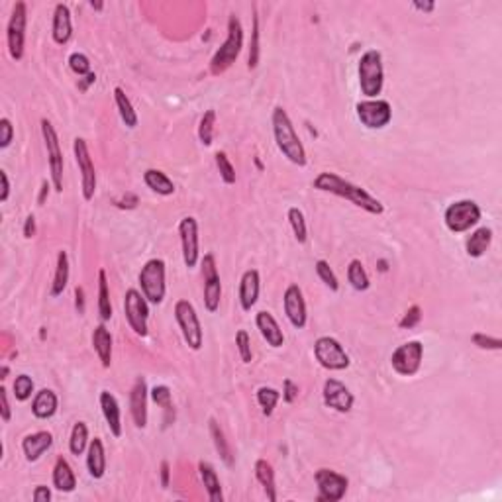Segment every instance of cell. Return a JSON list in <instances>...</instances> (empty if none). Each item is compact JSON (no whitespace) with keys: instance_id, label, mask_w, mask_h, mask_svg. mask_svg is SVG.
Listing matches in <instances>:
<instances>
[{"instance_id":"6da1fadb","label":"cell","mask_w":502,"mask_h":502,"mask_svg":"<svg viewBox=\"0 0 502 502\" xmlns=\"http://www.w3.org/2000/svg\"><path fill=\"white\" fill-rule=\"evenodd\" d=\"M312 187L316 188V190L330 192V195H335V197H340V199L349 200L353 206L365 210L369 214L381 216V214L385 212L383 202L375 199L371 192H367L365 188L357 187L353 183L345 181L344 177H340V175H335V173H330V171H324V173H320L318 177L314 178Z\"/></svg>"},{"instance_id":"7a4b0ae2","label":"cell","mask_w":502,"mask_h":502,"mask_svg":"<svg viewBox=\"0 0 502 502\" xmlns=\"http://www.w3.org/2000/svg\"><path fill=\"white\" fill-rule=\"evenodd\" d=\"M271 124L273 136H275L279 151L291 163L298 165V167H304L306 165V149H304L303 142H301V137H298L296 130H294L291 116L287 114V110L282 106H277L273 110Z\"/></svg>"},{"instance_id":"3957f363","label":"cell","mask_w":502,"mask_h":502,"mask_svg":"<svg viewBox=\"0 0 502 502\" xmlns=\"http://www.w3.org/2000/svg\"><path fill=\"white\" fill-rule=\"evenodd\" d=\"M241 47H243V26L236 14H231L228 20V38L220 45V50L214 53L210 61V73L222 75L230 69L234 63L240 57Z\"/></svg>"},{"instance_id":"277c9868","label":"cell","mask_w":502,"mask_h":502,"mask_svg":"<svg viewBox=\"0 0 502 502\" xmlns=\"http://www.w3.org/2000/svg\"><path fill=\"white\" fill-rule=\"evenodd\" d=\"M359 89L365 98H379V94L383 93V84H385V69H383V57L381 52L369 50L361 55L359 67Z\"/></svg>"},{"instance_id":"5b68a950","label":"cell","mask_w":502,"mask_h":502,"mask_svg":"<svg viewBox=\"0 0 502 502\" xmlns=\"http://www.w3.org/2000/svg\"><path fill=\"white\" fill-rule=\"evenodd\" d=\"M139 287L142 294L149 304H161L167 293L165 284V261L163 259H149L139 271Z\"/></svg>"},{"instance_id":"8992f818","label":"cell","mask_w":502,"mask_h":502,"mask_svg":"<svg viewBox=\"0 0 502 502\" xmlns=\"http://www.w3.org/2000/svg\"><path fill=\"white\" fill-rule=\"evenodd\" d=\"M481 220V208L475 200H457V202H451L450 206L443 212V222H446V228L451 234H463V231H469L471 228H475Z\"/></svg>"},{"instance_id":"52a82bcc","label":"cell","mask_w":502,"mask_h":502,"mask_svg":"<svg viewBox=\"0 0 502 502\" xmlns=\"http://www.w3.org/2000/svg\"><path fill=\"white\" fill-rule=\"evenodd\" d=\"M175 320H177L178 328L183 332V340L185 344L192 349L199 351L202 344H204V335H202V326H200L199 314L195 310V306L181 298L175 303Z\"/></svg>"},{"instance_id":"ba28073f","label":"cell","mask_w":502,"mask_h":502,"mask_svg":"<svg viewBox=\"0 0 502 502\" xmlns=\"http://www.w3.org/2000/svg\"><path fill=\"white\" fill-rule=\"evenodd\" d=\"M26 26H28V4L26 2H16L12 8L8 28H6V43H8V53L14 61H20L26 50Z\"/></svg>"},{"instance_id":"9c48e42d","label":"cell","mask_w":502,"mask_h":502,"mask_svg":"<svg viewBox=\"0 0 502 502\" xmlns=\"http://www.w3.org/2000/svg\"><path fill=\"white\" fill-rule=\"evenodd\" d=\"M314 357L320 365L328 371H344L351 365V359L344 349V345L340 344L332 335H322L316 340L314 344Z\"/></svg>"},{"instance_id":"30bf717a","label":"cell","mask_w":502,"mask_h":502,"mask_svg":"<svg viewBox=\"0 0 502 502\" xmlns=\"http://www.w3.org/2000/svg\"><path fill=\"white\" fill-rule=\"evenodd\" d=\"M40 126H42L43 144H45V151H47V163H50L53 188H55V192H63V167H65V163H63L59 136H57L55 128L47 118H43Z\"/></svg>"},{"instance_id":"8fae6325","label":"cell","mask_w":502,"mask_h":502,"mask_svg":"<svg viewBox=\"0 0 502 502\" xmlns=\"http://www.w3.org/2000/svg\"><path fill=\"white\" fill-rule=\"evenodd\" d=\"M422 357H424V345L418 340H412L406 344L398 345L390 356V365L395 373L400 376H414L422 367Z\"/></svg>"},{"instance_id":"7c38bea8","label":"cell","mask_w":502,"mask_h":502,"mask_svg":"<svg viewBox=\"0 0 502 502\" xmlns=\"http://www.w3.org/2000/svg\"><path fill=\"white\" fill-rule=\"evenodd\" d=\"M356 112L359 122L369 130H383L393 120V108L388 105V100L383 98H371V100L365 98L357 102Z\"/></svg>"},{"instance_id":"4fadbf2b","label":"cell","mask_w":502,"mask_h":502,"mask_svg":"<svg viewBox=\"0 0 502 502\" xmlns=\"http://www.w3.org/2000/svg\"><path fill=\"white\" fill-rule=\"evenodd\" d=\"M124 314L130 328L137 335H147V320H149V303L137 289H128L124 296Z\"/></svg>"},{"instance_id":"5bb4252c","label":"cell","mask_w":502,"mask_h":502,"mask_svg":"<svg viewBox=\"0 0 502 502\" xmlns=\"http://www.w3.org/2000/svg\"><path fill=\"white\" fill-rule=\"evenodd\" d=\"M73 153L75 161L79 165V173H81L83 199L93 200L94 192H96V171H94V163L91 151H89V146H86V142H84L83 137H75Z\"/></svg>"},{"instance_id":"9a60e30c","label":"cell","mask_w":502,"mask_h":502,"mask_svg":"<svg viewBox=\"0 0 502 502\" xmlns=\"http://www.w3.org/2000/svg\"><path fill=\"white\" fill-rule=\"evenodd\" d=\"M314 481L318 485V501L324 502L342 501L349 487L347 477L332 469H318L314 473Z\"/></svg>"},{"instance_id":"2e32d148","label":"cell","mask_w":502,"mask_h":502,"mask_svg":"<svg viewBox=\"0 0 502 502\" xmlns=\"http://www.w3.org/2000/svg\"><path fill=\"white\" fill-rule=\"evenodd\" d=\"M202 277H204V308L210 314H214L220 308V298H222V282H220L214 253H206L202 257Z\"/></svg>"},{"instance_id":"e0dca14e","label":"cell","mask_w":502,"mask_h":502,"mask_svg":"<svg viewBox=\"0 0 502 502\" xmlns=\"http://www.w3.org/2000/svg\"><path fill=\"white\" fill-rule=\"evenodd\" d=\"M178 236L183 248V261L188 269H195L200 259L199 245V222L192 216H185L178 222Z\"/></svg>"},{"instance_id":"ac0fdd59","label":"cell","mask_w":502,"mask_h":502,"mask_svg":"<svg viewBox=\"0 0 502 502\" xmlns=\"http://www.w3.org/2000/svg\"><path fill=\"white\" fill-rule=\"evenodd\" d=\"M282 306H284V314L289 318V322L296 328L303 330L308 320L306 314V303H304V294L298 284H289L287 291L282 294Z\"/></svg>"},{"instance_id":"d6986e66","label":"cell","mask_w":502,"mask_h":502,"mask_svg":"<svg viewBox=\"0 0 502 502\" xmlns=\"http://www.w3.org/2000/svg\"><path fill=\"white\" fill-rule=\"evenodd\" d=\"M322 397H324V404L328 408H334L335 412H349L353 408L356 397L351 395V390L345 387L342 381L337 379H328L324 383V390H322Z\"/></svg>"},{"instance_id":"ffe728a7","label":"cell","mask_w":502,"mask_h":502,"mask_svg":"<svg viewBox=\"0 0 502 502\" xmlns=\"http://www.w3.org/2000/svg\"><path fill=\"white\" fill-rule=\"evenodd\" d=\"M130 414L137 428L147 426V383L144 376H137L130 390Z\"/></svg>"},{"instance_id":"44dd1931","label":"cell","mask_w":502,"mask_h":502,"mask_svg":"<svg viewBox=\"0 0 502 502\" xmlns=\"http://www.w3.org/2000/svg\"><path fill=\"white\" fill-rule=\"evenodd\" d=\"M52 38L57 45H65L73 38V22H71V10L67 4H57L53 10Z\"/></svg>"},{"instance_id":"7402d4cb","label":"cell","mask_w":502,"mask_h":502,"mask_svg":"<svg viewBox=\"0 0 502 502\" xmlns=\"http://www.w3.org/2000/svg\"><path fill=\"white\" fill-rule=\"evenodd\" d=\"M259 291H261V279H259V271L257 269H248L241 275L240 281V304L245 312H250L255 306L257 298H259Z\"/></svg>"},{"instance_id":"603a6c76","label":"cell","mask_w":502,"mask_h":502,"mask_svg":"<svg viewBox=\"0 0 502 502\" xmlns=\"http://www.w3.org/2000/svg\"><path fill=\"white\" fill-rule=\"evenodd\" d=\"M53 446V436L52 432H33V434H28L26 438L22 439V451L26 455V459L33 463L42 457L45 451L52 450Z\"/></svg>"},{"instance_id":"cb8c5ba5","label":"cell","mask_w":502,"mask_h":502,"mask_svg":"<svg viewBox=\"0 0 502 502\" xmlns=\"http://www.w3.org/2000/svg\"><path fill=\"white\" fill-rule=\"evenodd\" d=\"M100 410H102V416H105L106 424H108V429L114 438H120L122 436V414H120V404L112 393L108 390H102L100 393Z\"/></svg>"},{"instance_id":"d4e9b609","label":"cell","mask_w":502,"mask_h":502,"mask_svg":"<svg viewBox=\"0 0 502 502\" xmlns=\"http://www.w3.org/2000/svg\"><path fill=\"white\" fill-rule=\"evenodd\" d=\"M255 326H257V330L261 332L263 340L271 345V347H282V344H284V334H282L281 326L275 320V316H273L271 312H267V310L257 312V316H255Z\"/></svg>"},{"instance_id":"484cf974","label":"cell","mask_w":502,"mask_h":502,"mask_svg":"<svg viewBox=\"0 0 502 502\" xmlns=\"http://www.w3.org/2000/svg\"><path fill=\"white\" fill-rule=\"evenodd\" d=\"M86 469L93 479H102L106 473V451L100 438L91 439L86 448Z\"/></svg>"},{"instance_id":"4316f807","label":"cell","mask_w":502,"mask_h":502,"mask_svg":"<svg viewBox=\"0 0 502 502\" xmlns=\"http://www.w3.org/2000/svg\"><path fill=\"white\" fill-rule=\"evenodd\" d=\"M59 406V400L57 395L53 393L52 388H42L40 393H36L33 402H31V414L38 420H50L55 416Z\"/></svg>"},{"instance_id":"83f0119b","label":"cell","mask_w":502,"mask_h":502,"mask_svg":"<svg viewBox=\"0 0 502 502\" xmlns=\"http://www.w3.org/2000/svg\"><path fill=\"white\" fill-rule=\"evenodd\" d=\"M93 347L105 369H108V367L112 365V335L108 332V328L105 326V322L94 328Z\"/></svg>"},{"instance_id":"f1b7e54d","label":"cell","mask_w":502,"mask_h":502,"mask_svg":"<svg viewBox=\"0 0 502 502\" xmlns=\"http://www.w3.org/2000/svg\"><path fill=\"white\" fill-rule=\"evenodd\" d=\"M53 487L61 492H73L77 487V477H75L73 467L65 457H59L53 467Z\"/></svg>"},{"instance_id":"f546056e","label":"cell","mask_w":502,"mask_h":502,"mask_svg":"<svg viewBox=\"0 0 502 502\" xmlns=\"http://www.w3.org/2000/svg\"><path fill=\"white\" fill-rule=\"evenodd\" d=\"M199 473H200V481L204 485V489L208 492V499L212 502H222L224 501V494H222V485H220L218 475L214 467L206 463V461H200L199 463Z\"/></svg>"},{"instance_id":"4dcf8cb0","label":"cell","mask_w":502,"mask_h":502,"mask_svg":"<svg viewBox=\"0 0 502 502\" xmlns=\"http://www.w3.org/2000/svg\"><path fill=\"white\" fill-rule=\"evenodd\" d=\"M492 243V230L491 228H487V226H482L479 230H475L471 234V238L467 240V245H465V250H467V255L473 257V259H479L482 257L487 250L491 248Z\"/></svg>"},{"instance_id":"1f68e13d","label":"cell","mask_w":502,"mask_h":502,"mask_svg":"<svg viewBox=\"0 0 502 502\" xmlns=\"http://www.w3.org/2000/svg\"><path fill=\"white\" fill-rule=\"evenodd\" d=\"M67 282H69V255L67 251H59L57 253V263H55V275H53L52 282V294L53 298L61 296L63 291L67 289Z\"/></svg>"},{"instance_id":"d6a6232c","label":"cell","mask_w":502,"mask_h":502,"mask_svg":"<svg viewBox=\"0 0 502 502\" xmlns=\"http://www.w3.org/2000/svg\"><path fill=\"white\" fill-rule=\"evenodd\" d=\"M144 183L161 197H171L175 192V183L159 169H147L144 173Z\"/></svg>"},{"instance_id":"836d02e7","label":"cell","mask_w":502,"mask_h":502,"mask_svg":"<svg viewBox=\"0 0 502 502\" xmlns=\"http://www.w3.org/2000/svg\"><path fill=\"white\" fill-rule=\"evenodd\" d=\"M255 477L257 481L261 482V487L265 489V494L271 502L277 501V487H275V471H273L271 463L267 459H257L255 461Z\"/></svg>"},{"instance_id":"e575fe53","label":"cell","mask_w":502,"mask_h":502,"mask_svg":"<svg viewBox=\"0 0 502 502\" xmlns=\"http://www.w3.org/2000/svg\"><path fill=\"white\" fill-rule=\"evenodd\" d=\"M114 102H116V108H118V112H120L122 122H124L130 130H134L137 126V114L136 110H134L132 100L128 98V94L124 93L122 86H116L114 89Z\"/></svg>"},{"instance_id":"d590c367","label":"cell","mask_w":502,"mask_h":502,"mask_svg":"<svg viewBox=\"0 0 502 502\" xmlns=\"http://www.w3.org/2000/svg\"><path fill=\"white\" fill-rule=\"evenodd\" d=\"M208 426H210V436H212V441H214V448H216V451L220 453L222 461H224L228 467H231V465H234V455H231L230 443H228V439L224 436V429L220 428V424L214 418H210Z\"/></svg>"},{"instance_id":"8d00e7d4","label":"cell","mask_w":502,"mask_h":502,"mask_svg":"<svg viewBox=\"0 0 502 502\" xmlns=\"http://www.w3.org/2000/svg\"><path fill=\"white\" fill-rule=\"evenodd\" d=\"M98 316L102 322H108L112 318V303H110V289H108V279L106 271H98Z\"/></svg>"},{"instance_id":"74e56055","label":"cell","mask_w":502,"mask_h":502,"mask_svg":"<svg viewBox=\"0 0 502 502\" xmlns=\"http://www.w3.org/2000/svg\"><path fill=\"white\" fill-rule=\"evenodd\" d=\"M347 281L359 293H363V291H367L371 287V279H369L365 267H363V263L359 261V259H353L347 265Z\"/></svg>"},{"instance_id":"f35d334b","label":"cell","mask_w":502,"mask_h":502,"mask_svg":"<svg viewBox=\"0 0 502 502\" xmlns=\"http://www.w3.org/2000/svg\"><path fill=\"white\" fill-rule=\"evenodd\" d=\"M151 400L155 402L157 406H161L165 410V426H169V422L175 418V410H173V400H171V390L165 385H157L151 388Z\"/></svg>"},{"instance_id":"ab89813d","label":"cell","mask_w":502,"mask_h":502,"mask_svg":"<svg viewBox=\"0 0 502 502\" xmlns=\"http://www.w3.org/2000/svg\"><path fill=\"white\" fill-rule=\"evenodd\" d=\"M89 428L84 422H77L71 429V438H69V450L73 455H83L89 448Z\"/></svg>"},{"instance_id":"60d3db41","label":"cell","mask_w":502,"mask_h":502,"mask_svg":"<svg viewBox=\"0 0 502 502\" xmlns=\"http://www.w3.org/2000/svg\"><path fill=\"white\" fill-rule=\"evenodd\" d=\"M287 216H289V224H291V228H293L296 241H298V243H306V240H308V228H306V220H304L303 210L296 208V206H291L289 212H287Z\"/></svg>"},{"instance_id":"b9f144b4","label":"cell","mask_w":502,"mask_h":502,"mask_svg":"<svg viewBox=\"0 0 502 502\" xmlns=\"http://www.w3.org/2000/svg\"><path fill=\"white\" fill-rule=\"evenodd\" d=\"M279 400H281V393H279L277 388L273 387L257 388V402H259V406H261L265 416H271L275 406L279 404Z\"/></svg>"},{"instance_id":"7bdbcfd3","label":"cell","mask_w":502,"mask_h":502,"mask_svg":"<svg viewBox=\"0 0 502 502\" xmlns=\"http://www.w3.org/2000/svg\"><path fill=\"white\" fill-rule=\"evenodd\" d=\"M214 124H216V112L214 110H206L204 116L200 118L199 126V139L202 146H212V142H214Z\"/></svg>"},{"instance_id":"ee69618b","label":"cell","mask_w":502,"mask_h":502,"mask_svg":"<svg viewBox=\"0 0 502 502\" xmlns=\"http://www.w3.org/2000/svg\"><path fill=\"white\" fill-rule=\"evenodd\" d=\"M259 16L253 14V30H251L250 57H248V69H255L259 63Z\"/></svg>"},{"instance_id":"f6af8a7d","label":"cell","mask_w":502,"mask_h":502,"mask_svg":"<svg viewBox=\"0 0 502 502\" xmlns=\"http://www.w3.org/2000/svg\"><path fill=\"white\" fill-rule=\"evenodd\" d=\"M314 269L318 273V277L322 279L326 287L330 289V291H337L340 289V281H337V277H335L334 269L330 267V263L324 261V259H318V261L314 263Z\"/></svg>"},{"instance_id":"bcb514c9","label":"cell","mask_w":502,"mask_h":502,"mask_svg":"<svg viewBox=\"0 0 502 502\" xmlns=\"http://www.w3.org/2000/svg\"><path fill=\"white\" fill-rule=\"evenodd\" d=\"M216 167L220 171V177L226 185H234L236 183V169L231 165L230 157L226 155L224 151H218L216 153Z\"/></svg>"},{"instance_id":"7dc6e473","label":"cell","mask_w":502,"mask_h":502,"mask_svg":"<svg viewBox=\"0 0 502 502\" xmlns=\"http://www.w3.org/2000/svg\"><path fill=\"white\" fill-rule=\"evenodd\" d=\"M12 388H14V397H16V400L26 402V400L31 397V393H33V381H31L30 375H18L14 379Z\"/></svg>"},{"instance_id":"c3c4849f","label":"cell","mask_w":502,"mask_h":502,"mask_svg":"<svg viewBox=\"0 0 502 502\" xmlns=\"http://www.w3.org/2000/svg\"><path fill=\"white\" fill-rule=\"evenodd\" d=\"M69 67H71V71H73L75 75H79V77H86V75L93 73V71H91V61H89V57H86L84 53H71Z\"/></svg>"},{"instance_id":"681fc988","label":"cell","mask_w":502,"mask_h":502,"mask_svg":"<svg viewBox=\"0 0 502 502\" xmlns=\"http://www.w3.org/2000/svg\"><path fill=\"white\" fill-rule=\"evenodd\" d=\"M236 345H238V351L243 363H251L253 361V351H251V337L245 330H240L236 334Z\"/></svg>"},{"instance_id":"f907efd6","label":"cell","mask_w":502,"mask_h":502,"mask_svg":"<svg viewBox=\"0 0 502 502\" xmlns=\"http://www.w3.org/2000/svg\"><path fill=\"white\" fill-rule=\"evenodd\" d=\"M471 342L477 345L479 349H494V351H499L502 347V342L499 337H492V335H487V334H481V332H477V334L471 335Z\"/></svg>"},{"instance_id":"816d5d0a","label":"cell","mask_w":502,"mask_h":502,"mask_svg":"<svg viewBox=\"0 0 502 502\" xmlns=\"http://www.w3.org/2000/svg\"><path fill=\"white\" fill-rule=\"evenodd\" d=\"M422 320V310H420V306H410L406 310V314L402 316V320L398 322V326L402 328V330H410V328H414V326H418V322Z\"/></svg>"},{"instance_id":"f5cc1de1","label":"cell","mask_w":502,"mask_h":502,"mask_svg":"<svg viewBox=\"0 0 502 502\" xmlns=\"http://www.w3.org/2000/svg\"><path fill=\"white\" fill-rule=\"evenodd\" d=\"M0 132H2V136H0V147L6 149V147L12 144V139H14V126H12L8 118H2V120H0Z\"/></svg>"},{"instance_id":"db71d44e","label":"cell","mask_w":502,"mask_h":502,"mask_svg":"<svg viewBox=\"0 0 502 502\" xmlns=\"http://www.w3.org/2000/svg\"><path fill=\"white\" fill-rule=\"evenodd\" d=\"M0 404H2V408H0V418H2V422H10L12 408L10 402H8V390L4 387L0 388Z\"/></svg>"},{"instance_id":"11a10c76","label":"cell","mask_w":502,"mask_h":502,"mask_svg":"<svg viewBox=\"0 0 502 502\" xmlns=\"http://www.w3.org/2000/svg\"><path fill=\"white\" fill-rule=\"evenodd\" d=\"M296 397H298V387L294 385L291 379H287V381H284V388H282V400L291 404V402H294Z\"/></svg>"},{"instance_id":"9f6ffc18","label":"cell","mask_w":502,"mask_h":502,"mask_svg":"<svg viewBox=\"0 0 502 502\" xmlns=\"http://www.w3.org/2000/svg\"><path fill=\"white\" fill-rule=\"evenodd\" d=\"M31 499L36 502H50L52 501V491L45 485H38L33 489V492H31Z\"/></svg>"},{"instance_id":"6f0895ef","label":"cell","mask_w":502,"mask_h":502,"mask_svg":"<svg viewBox=\"0 0 502 502\" xmlns=\"http://www.w3.org/2000/svg\"><path fill=\"white\" fill-rule=\"evenodd\" d=\"M0 181H2V192H0V202H6L10 197V181L6 171H0Z\"/></svg>"},{"instance_id":"680465c9","label":"cell","mask_w":502,"mask_h":502,"mask_svg":"<svg viewBox=\"0 0 502 502\" xmlns=\"http://www.w3.org/2000/svg\"><path fill=\"white\" fill-rule=\"evenodd\" d=\"M33 236H36V216L30 214V216L26 218V224H24V238L31 240Z\"/></svg>"},{"instance_id":"91938a15","label":"cell","mask_w":502,"mask_h":502,"mask_svg":"<svg viewBox=\"0 0 502 502\" xmlns=\"http://www.w3.org/2000/svg\"><path fill=\"white\" fill-rule=\"evenodd\" d=\"M75 306L79 314H84V289L83 287H77L75 289Z\"/></svg>"},{"instance_id":"94428289","label":"cell","mask_w":502,"mask_h":502,"mask_svg":"<svg viewBox=\"0 0 502 502\" xmlns=\"http://www.w3.org/2000/svg\"><path fill=\"white\" fill-rule=\"evenodd\" d=\"M161 487H163V489L169 487V461L161 463Z\"/></svg>"},{"instance_id":"6125c7cd","label":"cell","mask_w":502,"mask_h":502,"mask_svg":"<svg viewBox=\"0 0 502 502\" xmlns=\"http://www.w3.org/2000/svg\"><path fill=\"white\" fill-rule=\"evenodd\" d=\"M412 6H414V8H418V10H422V12H434V8H436V4H434V2H412Z\"/></svg>"},{"instance_id":"be15d7a7","label":"cell","mask_w":502,"mask_h":502,"mask_svg":"<svg viewBox=\"0 0 502 502\" xmlns=\"http://www.w3.org/2000/svg\"><path fill=\"white\" fill-rule=\"evenodd\" d=\"M47 195H50V183H47V181H43L42 190H40V199H38V202H40V204H43V202H45V199H47Z\"/></svg>"},{"instance_id":"e7e4bbea","label":"cell","mask_w":502,"mask_h":502,"mask_svg":"<svg viewBox=\"0 0 502 502\" xmlns=\"http://www.w3.org/2000/svg\"><path fill=\"white\" fill-rule=\"evenodd\" d=\"M94 81H96V75H94V73L86 75V77H84L83 83L79 84V86H81V91H86V86H89L91 83H94Z\"/></svg>"},{"instance_id":"03108f58","label":"cell","mask_w":502,"mask_h":502,"mask_svg":"<svg viewBox=\"0 0 502 502\" xmlns=\"http://www.w3.org/2000/svg\"><path fill=\"white\" fill-rule=\"evenodd\" d=\"M91 6H93L94 10H100V8H102V4H100V2H96V4H94V2H91Z\"/></svg>"},{"instance_id":"003e7915","label":"cell","mask_w":502,"mask_h":502,"mask_svg":"<svg viewBox=\"0 0 502 502\" xmlns=\"http://www.w3.org/2000/svg\"><path fill=\"white\" fill-rule=\"evenodd\" d=\"M8 375V367H2V379H6Z\"/></svg>"}]
</instances>
